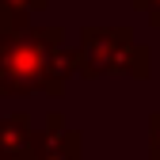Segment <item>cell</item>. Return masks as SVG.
Instances as JSON below:
<instances>
[{
  "label": "cell",
  "mask_w": 160,
  "mask_h": 160,
  "mask_svg": "<svg viewBox=\"0 0 160 160\" xmlns=\"http://www.w3.org/2000/svg\"><path fill=\"white\" fill-rule=\"evenodd\" d=\"M76 76V46L65 42L61 23H31L23 31H0V95H65Z\"/></svg>",
  "instance_id": "6da1fadb"
},
{
  "label": "cell",
  "mask_w": 160,
  "mask_h": 160,
  "mask_svg": "<svg viewBox=\"0 0 160 160\" xmlns=\"http://www.w3.org/2000/svg\"><path fill=\"white\" fill-rule=\"evenodd\" d=\"M76 72L99 80V76H133V80H149L152 72V50L145 42H137L133 27L118 23V27H80V46H76Z\"/></svg>",
  "instance_id": "7a4b0ae2"
},
{
  "label": "cell",
  "mask_w": 160,
  "mask_h": 160,
  "mask_svg": "<svg viewBox=\"0 0 160 160\" xmlns=\"http://www.w3.org/2000/svg\"><path fill=\"white\" fill-rule=\"evenodd\" d=\"M27 160H84V133L72 130L61 111H50L46 122L31 133Z\"/></svg>",
  "instance_id": "3957f363"
},
{
  "label": "cell",
  "mask_w": 160,
  "mask_h": 160,
  "mask_svg": "<svg viewBox=\"0 0 160 160\" xmlns=\"http://www.w3.org/2000/svg\"><path fill=\"white\" fill-rule=\"evenodd\" d=\"M34 118L27 111H12L0 118V160H27Z\"/></svg>",
  "instance_id": "277c9868"
},
{
  "label": "cell",
  "mask_w": 160,
  "mask_h": 160,
  "mask_svg": "<svg viewBox=\"0 0 160 160\" xmlns=\"http://www.w3.org/2000/svg\"><path fill=\"white\" fill-rule=\"evenodd\" d=\"M50 0H0V31H23L31 27L38 12H46Z\"/></svg>",
  "instance_id": "5b68a950"
},
{
  "label": "cell",
  "mask_w": 160,
  "mask_h": 160,
  "mask_svg": "<svg viewBox=\"0 0 160 160\" xmlns=\"http://www.w3.org/2000/svg\"><path fill=\"white\" fill-rule=\"evenodd\" d=\"M149 160H160V111L149 114Z\"/></svg>",
  "instance_id": "8992f818"
},
{
  "label": "cell",
  "mask_w": 160,
  "mask_h": 160,
  "mask_svg": "<svg viewBox=\"0 0 160 160\" xmlns=\"http://www.w3.org/2000/svg\"><path fill=\"white\" fill-rule=\"evenodd\" d=\"M130 4L137 8V12H141L145 19H149V23L160 31V0H130Z\"/></svg>",
  "instance_id": "52a82bcc"
}]
</instances>
